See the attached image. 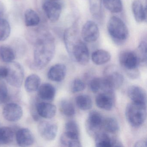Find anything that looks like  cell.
Listing matches in <instances>:
<instances>
[{
  "mask_svg": "<svg viewBox=\"0 0 147 147\" xmlns=\"http://www.w3.org/2000/svg\"><path fill=\"white\" fill-rule=\"evenodd\" d=\"M64 42L67 51L74 61L82 65L88 63L89 50L86 44L80 39L78 32L74 27L65 31Z\"/></svg>",
  "mask_w": 147,
  "mask_h": 147,
  "instance_id": "cell-1",
  "label": "cell"
},
{
  "mask_svg": "<svg viewBox=\"0 0 147 147\" xmlns=\"http://www.w3.org/2000/svg\"><path fill=\"white\" fill-rule=\"evenodd\" d=\"M55 51V40L49 33L38 38L34 45L33 67L41 69L46 67L53 59Z\"/></svg>",
  "mask_w": 147,
  "mask_h": 147,
  "instance_id": "cell-2",
  "label": "cell"
},
{
  "mask_svg": "<svg viewBox=\"0 0 147 147\" xmlns=\"http://www.w3.org/2000/svg\"><path fill=\"white\" fill-rule=\"evenodd\" d=\"M119 63L128 77L134 80L140 75L138 67L140 60L135 51L126 50L122 51L119 57Z\"/></svg>",
  "mask_w": 147,
  "mask_h": 147,
  "instance_id": "cell-3",
  "label": "cell"
},
{
  "mask_svg": "<svg viewBox=\"0 0 147 147\" xmlns=\"http://www.w3.org/2000/svg\"><path fill=\"white\" fill-rule=\"evenodd\" d=\"M107 29L111 38L118 45L124 43L129 37L127 26L120 18L117 16H113L109 19Z\"/></svg>",
  "mask_w": 147,
  "mask_h": 147,
  "instance_id": "cell-4",
  "label": "cell"
},
{
  "mask_svg": "<svg viewBox=\"0 0 147 147\" xmlns=\"http://www.w3.org/2000/svg\"><path fill=\"white\" fill-rule=\"evenodd\" d=\"M125 115L127 121L131 126L139 127L146 120V105L133 102L129 103L126 106Z\"/></svg>",
  "mask_w": 147,
  "mask_h": 147,
  "instance_id": "cell-5",
  "label": "cell"
},
{
  "mask_svg": "<svg viewBox=\"0 0 147 147\" xmlns=\"http://www.w3.org/2000/svg\"><path fill=\"white\" fill-rule=\"evenodd\" d=\"M8 73L6 78L8 84L16 88L22 86L24 76V70L22 65L17 62L8 63Z\"/></svg>",
  "mask_w": 147,
  "mask_h": 147,
  "instance_id": "cell-6",
  "label": "cell"
},
{
  "mask_svg": "<svg viewBox=\"0 0 147 147\" xmlns=\"http://www.w3.org/2000/svg\"><path fill=\"white\" fill-rule=\"evenodd\" d=\"M104 119L98 112L92 111L88 114L86 123L88 133L91 136L95 137L103 128Z\"/></svg>",
  "mask_w": 147,
  "mask_h": 147,
  "instance_id": "cell-7",
  "label": "cell"
},
{
  "mask_svg": "<svg viewBox=\"0 0 147 147\" xmlns=\"http://www.w3.org/2000/svg\"><path fill=\"white\" fill-rule=\"evenodd\" d=\"M104 79L113 90L119 88L123 83L124 76L119 69L115 66H109L104 72Z\"/></svg>",
  "mask_w": 147,
  "mask_h": 147,
  "instance_id": "cell-8",
  "label": "cell"
},
{
  "mask_svg": "<svg viewBox=\"0 0 147 147\" xmlns=\"http://www.w3.org/2000/svg\"><path fill=\"white\" fill-rule=\"evenodd\" d=\"M100 32L97 24L91 20L87 21L82 27L81 36L85 42L92 43L96 42L99 37Z\"/></svg>",
  "mask_w": 147,
  "mask_h": 147,
  "instance_id": "cell-9",
  "label": "cell"
},
{
  "mask_svg": "<svg viewBox=\"0 0 147 147\" xmlns=\"http://www.w3.org/2000/svg\"><path fill=\"white\" fill-rule=\"evenodd\" d=\"M42 8L50 21L53 23L58 21L62 11L60 3L56 1L48 0L43 4Z\"/></svg>",
  "mask_w": 147,
  "mask_h": 147,
  "instance_id": "cell-10",
  "label": "cell"
},
{
  "mask_svg": "<svg viewBox=\"0 0 147 147\" xmlns=\"http://www.w3.org/2000/svg\"><path fill=\"white\" fill-rule=\"evenodd\" d=\"M38 131L43 139L47 141H51L56 137L58 127L56 124L53 123L42 121L38 125Z\"/></svg>",
  "mask_w": 147,
  "mask_h": 147,
  "instance_id": "cell-11",
  "label": "cell"
},
{
  "mask_svg": "<svg viewBox=\"0 0 147 147\" xmlns=\"http://www.w3.org/2000/svg\"><path fill=\"white\" fill-rule=\"evenodd\" d=\"M3 117L7 121L15 122L19 120L23 115V110L20 105L16 103L7 104L3 109Z\"/></svg>",
  "mask_w": 147,
  "mask_h": 147,
  "instance_id": "cell-12",
  "label": "cell"
},
{
  "mask_svg": "<svg viewBox=\"0 0 147 147\" xmlns=\"http://www.w3.org/2000/svg\"><path fill=\"white\" fill-rule=\"evenodd\" d=\"M97 107L105 111H111L115 103L114 92H102L99 94L95 99Z\"/></svg>",
  "mask_w": 147,
  "mask_h": 147,
  "instance_id": "cell-13",
  "label": "cell"
},
{
  "mask_svg": "<svg viewBox=\"0 0 147 147\" xmlns=\"http://www.w3.org/2000/svg\"><path fill=\"white\" fill-rule=\"evenodd\" d=\"M127 95L132 102L146 105L147 94L142 88L137 86H131L127 90Z\"/></svg>",
  "mask_w": 147,
  "mask_h": 147,
  "instance_id": "cell-14",
  "label": "cell"
},
{
  "mask_svg": "<svg viewBox=\"0 0 147 147\" xmlns=\"http://www.w3.org/2000/svg\"><path fill=\"white\" fill-rule=\"evenodd\" d=\"M16 139L18 145L21 147L30 146L35 141L33 133L27 128L19 129L16 133Z\"/></svg>",
  "mask_w": 147,
  "mask_h": 147,
  "instance_id": "cell-15",
  "label": "cell"
},
{
  "mask_svg": "<svg viewBox=\"0 0 147 147\" xmlns=\"http://www.w3.org/2000/svg\"><path fill=\"white\" fill-rule=\"evenodd\" d=\"M67 72V67L65 65L62 63H57L50 68L47 75L51 80L59 82L65 79Z\"/></svg>",
  "mask_w": 147,
  "mask_h": 147,
  "instance_id": "cell-16",
  "label": "cell"
},
{
  "mask_svg": "<svg viewBox=\"0 0 147 147\" xmlns=\"http://www.w3.org/2000/svg\"><path fill=\"white\" fill-rule=\"evenodd\" d=\"M36 110L40 117L51 119L55 116L57 108L55 105L47 102H38L36 103Z\"/></svg>",
  "mask_w": 147,
  "mask_h": 147,
  "instance_id": "cell-17",
  "label": "cell"
},
{
  "mask_svg": "<svg viewBox=\"0 0 147 147\" xmlns=\"http://www.w3.org/2000/svg\"><path fill=\"white\" fill-rule=\"evenodd\" d=\"M38 98L47 102L53 101L55 97V88L50 83H43L40 85L37 90Z\"/></svg>",
  "mask_w": 147,
  "mask_h": 147,
  "instance_id": "cell-18",
  "label": "cell"
},
{
  "mask_svg": "<svg viewBox=\"0 0 147 147\" xmlns=\"http://www.w3.org/2000/svg\"><path fill=\"white\" fill-rule=\"evenodd\" d=\"M131 10L134 18L137 22L142 23L146 21L147 10L140 0H134L131 4Z\"/></svg>",
  "mask_w": 147,
  "mask_h": 147,
  "instance_id": "cell-19",
  "label": "cell"
},
{
  "mask_svg": "<svg viewBox=\"0 0 147 147\" xmlns=\"http://www.w3.org/2000/svg\"><path fill=\"white\" fill-rule=\"evenodd\" d=\"M41 80L37 75L32 74L26 79L24 87L28 92L32 93L37 91L41 85Z\"/></svg>",
  "mask_w": 147,
  "mask_h": 147,
  "instance_id": "cell-20",
  "label": "cell"
},
{
  "mask_svg": "<svg viewBox=\"0 0 147 147\" xmlns=\"http://www.w3.org/2000/svg\"><path fill=\"white\" fill-rule=\"evenodd\" d=\"M111 59L110 53L104 50H98L92 54V61L96 65H101L105 64L108 63Z\"/></svg>",
  "mask_w": 147,
  "mask_h": 147,
  "instance_id": "cell-21",
  "label": "cell"
},
{
  "mask_svg": "<svg viewBox=\"0 0 147 147\" xmlns=\"http://www.w3.org/2000/svg\"><path fill=\"white\" fill-rule=\"evenodd\" d=\"M94 138L96 147H113L115 138H112L107 133L100 132Z\"/></svg>",
  "mask_w": 147,
  "mask_h": 147,
  "instance_id": "cell-22",
  "label": "cell"
},
{
  "mask_svg": "<svg viewBox=\"0 0 147 147\" xmlns=\"http://www.w3.org/2000/svg\"><path fill=\"white\" fill-rule=\"evenodd\" d=\"M16 54L14 50L8 45L0 46V59L4 62L10 63L14 61Z\"/></svg>",
  "mask_w": 147,
  "mask_h": 147,
  "instance_id": "cell-23",
  "label": "cell"
},
{
  "mask_svg": "<svg viewBox=\"0 0 147 147\" xmlns=\"http://www.w3.org/2000/svg\"><path fill=\"white\" fill-rule=\"evenodd\" d=\"M14 130L11 127H0V145L11 143L14 138Z\"/></svg>",
  "mask_w": 147,
  "mask_h": 147,
  "instance_id": "cell-24",
  "label": "cell"
},
{
  "mask_svg": "<svg viewBox=\"0 0 147 147\" xmlns=\"http://www.w3.org/2000/svg\"><path fill=\"white\" fill-rule=\"evenodd\" d=\"M24 21L26 26L33 27L38 25L40 23V18L34 10L27 9L24 13Z\"/></svg>",
  "mask_w": 147,
  "mask_h": 147,
  "instance_id": "cell-25",
  "label": "cell"
},
{
  "mask_svg": "<svg viewBox=\"0 0 147 147\" xmlns=\"http://www.w3.org/2000/svg\"><path fill=\"white\" fill-rule=\"evenodd\" d=\"M59 110L61 112L67 117H71L75 114L76 110L74 104L67 99L61 100L59 103Z\"/></svg>",
  "mask_w": 147,
  "mask_h": 147,
  "instance_id": "cell-26",
  "label": "cell"
},
{
  "mask_svg": "<svg viewBox=\"0 0 147 147\" xmlns=\"http://www.w3.org/2000/svg\"><path fill=\"white\" fill-rule=\"evenodd\" d=\"M60 142L63 145L66 147H81L82 146L80 138L73 136L65 132L61 136Z\"/></svg>",
  "mask_w": 147,
  "mask_h": 147,
  "instance_id": "cell-27",
  "label": "cell"
},
{
  "mask_svg": "<svg viewBox=\"0 0 147 147\" xmlns=\"http://www.w3.org/2000/svg\"><path fill=\"white\" fill-rule=\"evenodd\" d=\"M105 7L112 13H119L123 10V3L121 0H102Z\"/></svg>",
  "mask_w": 147,
  "mask_h": 147,
  "instance_id": "cell-28",
  "label": "cell"
},
{
  "mask_svg": "<svg viewBox=\"0 0 147 147\" xmlns=\"http://www.w3.org/2000/svg\"><path fill=\"white\" fill-rule=\"evenodd\" d=\"M76 105L80 110L86 111L90 110L92 107V101L91 97L86 94H81L76 99Z\"/></svg>",
  "mask_w": 147,
  "mask_h": 147,
  "instance_id": "cell-29",
  "label": "cell"
},
{
  "mask_svg": "<svg viewBox=\"0 0 147 147\" xmlns=\"http://www.w3.org/2000/svg\"><path fill=\"white\" fill-rule=\"evenodd\" d=\"M103 128L108 133H116L119 129L118 122L113 117H107L104 119Z\"/></svg>",
  "mask_w": 147,
  "mask_h": 147,
  "instance_id": "cell-30",
  "label": "cell"
},
{
  "mask_svg": "<svg viewBox=\"0 0 147 147\" xmlns=\"http://www.w3.org/2000/svg\"><path fill=\"white\" fill-rule=\"evenodd\" d=\"M11 32V26L8 21L5 19L0 18V42L7 40Z\"/></svg>",
  "mask_w": 147,
  "mask_h": 147,
  "instance_id": "cell-31",
  "label": "cell"
},
{
  "mask_svg": "<svg viewBox=\"0 0 147 147\" xmlns=\"http://www.w3.org/2000/svg\"><path fill=\"white\" fill-rule=\"evenodd\" d=\"M102 4V0H89L91 14L94 18L98 19L101 18Z\"/></svg>",
  "mask_w": 147,
  "mask_h": 147,
  "instance_id": "cell-32",
  "label": "cell"
},
{
  "mask_svg": "<svg viewBox=\"0 0 147 147\" xmlns=\"http://www.w3.org/2000/svg\"><path fill=\"white\" fill-rule=\"evenodd\" d=\"M136 51L139 60L140 64H146L147 62V44L143 41L140 42Z\"/></svg>",
  "mask_w": 147,
  "mask_h": 147,
  "instance_id": "cell-33",
  "label": "cell"
},
{
  "mask_svg": "<svg viewBox=\"0 0 147 147\" xmlns=\"http://www.w3.org/2000/svg\"><path fill=\"white\" fill-rule=\"evenodd\" d=\"M65 128L66 133L74 136L80 137V129L75 121L74 120L68 121L65 124Z\"/></svg>",
  "mask_w": 147,
  "mask_h": 147,
  "instance_id": "cell-34",
  "label": "cell"
},
{
  "mask_svg": "<svg viewBox=\"0 0 147 147\" xmlns=\"http://www.w3.org/2000/svg\"><path fill=\"white\" fill-rule=\"evenodd\" d=\"M86 87V85L85 82L79 79L74 80L70 85V90L74 93L83 91Z\"/></svg>",
  "mask_w": 147,
  "mask_h": 147,
  "instance_id": "cell-35",
  "label": "cell"
},
{
  "mask_svg": "<svg viewBox=\"0 0 147 147\" xmlns=\"http://www.w3.org/2000/svg\"><path fill=\"white\" fill-rule=\"evenodd\" d=\"M10 99L8 88L4 82H0V103H5Z\"/></svg>",
  "mask_w": 147,
  "mask_h": 147,
  "instance_id": "cell-36",
  "label": "cell"
},
{
  "mask_svg": "<svg viewBox=\"0 0 147 147\" xmlns=\"http://www.w3.org/2000/svg\"><path fill=\"white\" fill-rule=\"evenodd\" d=\"M36 100H33L31 102L30 105V112L31 116L34 120L38 121L40 119V117L38 115L36 110Z\"/></svg>",
  "mask_w": 147,
  "mask_h": 147,
  "instance_id": "cell-37",
  "label": "cell"
},
{
  "mask_svg": "<svg viewBox=\"0 0 147 147\" xmlns=\"http://www.w3.org/2000/svg\"><path fill=\"white\" fill-rule=\"evenodd\" d=\"M8 73L7 66H0V78L6 79Z\"/></svg>",
  "mask_w": 147,
  "mask_h": 147,
  "instance_id": "cell-38",
  "label": "cell"
},
{
  "mask_svg": "<svg viewBox=\"0 0 147 147\" xmlns=\"http://www.w3.org/2000/svg\"><path fill=\"white\" fill-rule=\"evenodd\" d=\"M147 142L146 141L144 140H139L135 144V147H146Z\"/></svg>",
  "mask_w": 147,
  "mask_h": 147,
  "instance_id": "cell-39",
  "label": "cell"
},
{
  "mask_svg": "<svg viewBox=\"0 0 147 147\" xmlns=\"http://www.w3.org/2000/svg\"><path fill=\"white\" fill-rule=\"evenodd\" d=\"M5 11L6 7L4 3L0 0V17L4 14Z\"/></svg>",
  "mask_w": 147,
  "mask_h": 147,
  "instance_id": "cell-40",
  "label": "cell"
},
{
  "mask_svg": "<svg viewBox=\"0 0 147 147\" xmlns=\"http://www.w3.org/2000/svg\"><path fill=\"white\" fill-rule=\"evenodd\" d=\"M50 1H57V0H50Z\"/></svg>",
  "mask_w": 147,
  "mask_h": 147,
  "instance_id": "cell-41",
  "label": "cell"
}]
</instances>
